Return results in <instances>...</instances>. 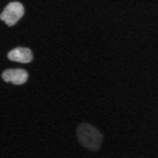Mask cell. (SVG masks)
Returning <instances> with one entry per match:
<instances>
[{"label":"cell","mask_w":158,"mask_h":158,"mask_svg":"<svg viewBox=\"0 0 158 158\" xmlns=\"http://www.w3.org/2000/svg\"><path fill=\"white\" fill-rule=\"evenodd\" d=\"M77 138L81 146L89 151L98 152L103 142V135L96 127L89 123H81L76 129Z\"/></svg>","instance_id":"cell-1"},{"label":"cell","mask_w":158,"mask_h":158,"mask_svg":"<svg viewBox=\"0 0 158 158\" xmlns=\"http://www.w3.org/2000/svg\"><path fill=\"white\" fill-rule=\"evenodd\" d=\"M28 73L24 69L5 70L1 77L5 82H11L14 85H23L28 80Z\"/></svg>","instance_id":"cell-3"},{"label":"cell","mask_w":158,"mask_h":158,"mask_svg":"<svg viewBox=\"0 0 158 158\" xmlns=\"http://www.w3.org/2000/svg\"><path fill=\"white\" fill-rule=\"evenodd\" d=\"M24 15V7L22 3L15 1L9 3L0 14V20L4 21L7 26L16 24Z\"/></svg>","instance_id":"cell-2"},{"label":"cell","mask_w":158,"mask_h":158,"mask_svg":"<svg viewBox=\"0 0 158 158\" xmlns=\"http://www.w3.org/2000/svg\"><path fill=\"white\" fill-rule=\"evenodd\" d=\"M8 60L20 63H29L34 60L32 50L26 47H16L7 53Z\"/></svg>","instance_id":"cell-4"}]
</instances>
